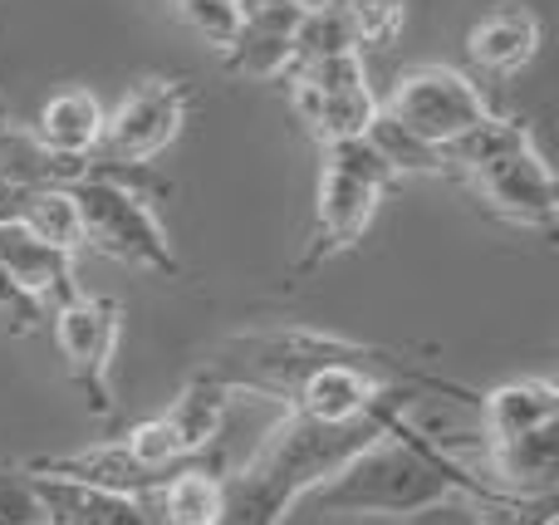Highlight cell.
I'll use <instances>...</instances> for the list:
<instances>
[{
	"label": "cell",
	"mask_w": 559,
	"mask_h": 525,
	"mask_svg": "<svg viewBox=\"0 0 559 525\" xmlns=\"http://www.w3.org/2000/svg\"><path fill=\"white\" fill-rule=\"evenodd\" d=\"M388 403H407V393L403 398H388ZM383 408L364 422H338V428L314 422L289 408L285 418L265 432L255 457L246 462L236 477H226L222 525H280L309 491L324 487L348 457H358L364 448H373V442L383 438Z\"/></svg>",
	"instance_id": "obj_1"
},
{
	"label": "cell",
	"mask_w": 559,
	"mask_h": 525,
	"mask_svg": "<svg viewBox=\"0 0 559 525\" xmlns=\"http://www.w3.org/2000/svg\"><path fill=\"white\" fill-rule=\"evenodd\" d=\"M442 163L456 167L476 202L486 212H496L501 222L531 226V231H555L559 192H555L550 163L540 157L525 123L491 114L476 133H466L462 143L447 147Z\"/></svg>",
	"instance_id": "obj_2"
},
{
	"label": "cell",
	"mask_w": 559,
	"mask_h": 525,
	"mask_svg": "<svg viewBox=\"0 0 559 525\" xmlns=\"http://www.w3.org/2000/svg\"><path fill=\"white\" fill-rule=\"evenodd\" d=\"M393 182H397L393 167L368 147V138L319 147L314 226H309V246H305V255H299V275L364 241V231L378 216V202L388 196Z\"/></svg>",
	"instance_id": "obj_3"
},
{
	"label": "cell",
	"mask_w": 559,
	"mask_h": 525,
	"mask_svg": "<svg viewBox=\"0 0 559 525\" xmlns=\"http://www.w3.org/2000/svg\"><path fill=\"white\" fill-rule=\"evenodd\" d=\"M378 108H383L397 128H407V133L423 138L427 147H437V153H447L452 143H462L466 133H476V128L491 118V104H486L481 84L447 64L403 69Z\"/></svg>",
	"instance_id": "obj_4"
},
{
	"label": "cell",
	"mask_w": 559,
	"mask_h": 525,
	"mask_svg": "<svg viewBox=\"0 0 559 525\" xmlns=\"http://www.w3.org/2000/svg\"><path fill=\"white\" fill-rule=\"evenodd\" d=\"M74 212H79V241L104 251L108 261L138 265L153 275H182V261L167 246V231L157 222L153 202L118 182H84L74 187Z\"/></svg>",
	"instance_id": "obj_5"
},
{
	"label": "cell",
	"mask_w": 559,
	"mask_h": 525,
	"mask_svg": "<svg viewBox=\"0 0 559 525\" xmlns=\"http://www.w3.org/2000/svg\"><path fill=\"white\" fill-rule=\"evenodd\" d=\"M285 88H289L295 118L305 123V133L314 138L319 147L364 138L368 123H373V114H378V98H373L368 74H364V55H354V49L289 69Z\"/></svg>",
	"instance_id": "obj_6"
},
{
	"label": "cell",
	"mask_w": 559,
	"mask_h": 525,
	"mask_svg": "<svg viewBox=\"0 0 559 525\" xmlns=\"http://www.w3.org/2000/svg\"><path fill=\"white\" fill-rule=\"evenodd\" d=\"M187 114H192V79H182V74L143 79V84L108 114L94 157L108 167L153 163V157L182 133Z\"/></svg>",
	"instance_id": "obj_7"
},
{
	"label": "cell",
	"mask_w": 559,
	"mask_h": 525,
	"mask_svg": "<svg viewBox=\"0 0 559 525\" xmlns=\"http://www.w3.org/2000/svg\"><path fill=\"white\" fill-rule=\"evenodd\" d=\"M123 330V305L108 295H79V300L49 310V334L59 344L69 379L88 393V408L98 418L114 413V349Z\"/></svg>",
	"instance_id": "obj_8"
},
{
	"label": "cell",
	"mask_w": 559,
	"mask_h": 525,
	"mask_svg": "<svg viewBox=\"0 0 559 525\" xmlns=\"http://www.w3.org/2000/svg\"><path fill=\"white\" fill-rule=\"evenodd\" d=\"M305 15L309 0H241L236 5V35L222 49L226 69L241 79H285Z\"/></svg>",
	"instance_id": "obj_9"
},
{
	"label": "cell",
	"mask_w": 559,
	"mask_h": 525,
	"mask_svg": "<svg viewBox=\"0 0 559 525\" xmlns=\"http://www.w3.org/2000/svg\"><path fill=\"white\" fill-rule=\"evenodd\" d=\"M147 506V516L157 525H222L226 506V472H222V448H212L206 457L182 462L177 472H167L153 491L138 497Z\"/></svg>",
	"instance_id": "obj_10"
},
{
	"label": "cell",
	"mask_w": 559,
	"mask_h": 525,
	"mask_svg": "<svg viewBox=\"0 0 559 525\" xmlns=\"http://www.w3.org/2000/svg\"><path fill=\"white\" fill-rule=\"evenodd\" d=\"M0 271H5L45 314L84 295V285L74 281V255L55 251L49 241L20 231V226H0Z\"/></svg>",
	"instance_id": "obj_11"
},
{
	"label": "cell",
	"mask_w": 559,
	"mask_h": 525,
	"mask_svg": "<svg viewBox=\"0 0 559 525\" xmlns=\"http://www.w3.org/2000/svg\"><path fill=\"white\" fill-rule=\"evenodd\" d=\"M545 25L531 5H496L466 29V55L486 74H521L540 55Z\"/></svg>",
	"instance_id": "obj_12"
},
{
	"label": "cell",
	"mask_w": 559,
	"mask_h": 525,
	"mask_svg": "<svg viewBox=\"0 0 559 525\" xmlns=\"http://www.w3.org/2000/svg\"><path fill=\"white\" fill-rule=\"evenodd\" d=\"M481 428H486V448L501 442H521L531 432L559 428V389L550 379H515L501 383L481 398Z\"/></svg>",
	"instance_id": "obj_13"
},
{
	"label": "cell",
	"mask_w": 559,
	"mask_h": 525,
	"mask_svg": "<svg viewBox=\"0 0 559 525\" xmlns=\"http://www.w3.org/2000/svg\"><path fill=\"white\" fill-rule=\"evenodd\" d=\"M104 123H108V114L98 104V94H88V88H59V94H49L39 104L29 138L55 157H94Z\"/></svg>",
	"instance_id": "obj_14"
},
{
	"label": "cell",
	"mask_w": 559,
	"mask_h": 525,
	"mask_svg": "<svg viewBox=\"0 0 559 525\" xmlns=\"http://www.w3.org/2000/svg\"><path fill=\"white\" fill-rule=\"evenodd\" d=\"M226 408H231V389H226L222 379H212V373H197V379L177 393V403L167 408V418H173V428L182 432L187 452L202 457V452L222 448Z\"/></svg>",
	"instance_id": "obj_15"
},
{
	"label": "cell",
	"mask_w": 559,
	"mask_h": 525,
	"mask_svg": "<svg viewBox=\"0 0 559 525\" xmlns=\"http://www.w3.org/2000/svg\"><path fill=\"white\" fill-rule=\"evenodd\" d=\"M368 147H373L378 157H383L388 167H393V177L397 172H442V153H437V147H427L423 138H413L407 133V128H397L393 118L383 114V108H378L373 114V123H368Z\"/></svg>",
	"instance_id": "obj_16"
},
{
	"label": "cell",
	"mask_w": 559,
	"mask_h": 525,
	"mask_svg": "<svg viewBox=\"0 0 559 525\" xmlns=\"http://www.w3.org/2000/svg\"><path fill=\"white\" fill-rule=\"evenodd\" d=\"M348 15V35H354V49H383L397 39L403 29V0H338Z\"/></svg>",
	"instance_id": "obj_17"
},
{
	"label": "cell",
	"mask_w": 559,
	"mask_h": 525,
	"mask_svg": "<svg viewBox=\"0 0 559 525\" xmlns=\"http://www.w3.org/2000/svg\"><path fill=\"white\" fill-rule=\"evenodd\" d=\"M0 525H49L35 477L10 462H0Z\"/></svg>",
	"instance_id": "obj_18"
},
{
	"label": "cell",
	"mask_w": 559,
	"mask_h": 525,
	"mask_svg": "<svg viewBox=\"0 0 559 525\" xmlns=\"http://www.w3.org/2000/svg\"><path fill=\"white\" fill-rule=\"evenodd\" d=\"M236 5H241V0H177V15H182L206 45L226 49L236 35Z\"/></svg>",
	"instance_id": "obj_19"
},
{
	"label": "cell",
	"mask_w": 559,
	"mask_h": 525,
	"mask_svg": "<svg viewBox=\"0 0 559 525\" xmlns=\"http://www.w3.org/2000/svg\"><path fill=\"white\" fill-rule=\"evenodd\" d=\"M491 521H501V516H491L486 506H476L472 497H447V501H437V506H427V511H417V516H407L403 525H491Z\"/></svg>",
	"instance_id": "obj_20"
},
{
	"label": "cell",
	"mask_w": 559,
	"mask_h": 525,
	"mask_svg": "<svg viewBox=\"0 0 559 525\" xmlns=\"http://www.w3.org/2000/svg\"><path fill=\"white\" fill-rule=\"evenodd\" d=\"M0 128H10V114H5V104H0Z\"/></svg>",
	"instance_id": "obj_21"
}]
</instances>
